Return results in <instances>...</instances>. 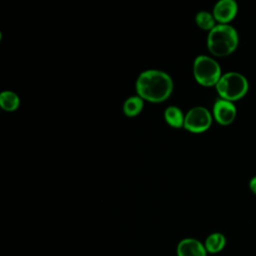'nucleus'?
Instances as JSON below:
<instances>
[{
    "label": "nucleus",
    "instance_id": "obj_9",
    "mask_svg": "<svg viewBox=\"0 0 256 256\" xmlns=\"http://www.w3.org/2000/svg\"><path fill=\"white\" fill-rule=\"evenodd\" d=\"M204 246L208 254L220 253L226 246V237L220 232H213L206 237Z\"/></svg>",
    "mask_w": 256,
    "mask_h": 256
},
{
    "label": "nucleus",
    "instance_id": "obj_7",
    "mask_svg": "<svg viewBox=\"0 0 256 256\" xmlns=\"http://www.w3.org/2000/svg\"><path fill=\"white\" fill-rule=\"evenodd\" d=\"M238 4L234 0H219L213 8L212 14L218 24H229L237 15Z\"/></svg>",
    "mask_w": 256,
    "mask_h": 256
},
{
    "label": "nucleus",
    "instance_id": "obj_10",
    "mask_svg": "<svg viewBox=\"0 0 256 256\" xmlns=\"http://www.w3.org/2000/svg\"><path fill=\"white\" fill-rule=\"evenodd\" d=\"M164 119L171 127L182 128L184 126L185 115L177 106H169L164 111Z\"/></svg>",
    "mask_w": 256,
    "mask_h": 256
},
{
    "label": "nucleus",
    "instance_id": "obj_6",
    "mask_svg": "<svg viewBox=\"0 0 256 256\" xmlns=\"http://www.w3.org/2000/svg\"><path fill=\"white\" fill-rule=\"evenodd\" d=\"M237 115V109L233 102L219 98L215 101L212 109V116L220 125L231 124Z\"/></svg>",
    "mask_w": 256,
    "mask_h": 256
},
{
    "label": "nucleus",
    "instance_id": "obj_8",
    "mask_svg": "<svg viewBox=\"0 0 256 256\" xmlns=\"http://www.w3.org/2000/svg\"><path fill=\"white\" fill-rule=\"evenodd\" d=\"M177 256H207L204 243L196 238H184L180 240L176 247Z\"/></svg>",
    "mask_w": 256,
    "mask_h": 256
},
{
    "label": "nucleus",
    "instance_id": "obj_11",
    "mask_svg": "<svg viewBox=\"0 0 256 256\" xmlns=\"http://www.w3.org/2000/svg\"><path fill=\"white\" fill-rule=\"evenodd\" d=\"M19 105H20V99L15 92L11 90H6L1 92L0 106L3 110L7 112H13L18 109Z\"/></svg>",
    "mask_w": 256,
    "mask_h": 256
},
{
    "label": "nucleus",
    "instance_id": "obj_2",
    "mask_svg": "<svg viewBox=\"0 0 256 256\" xmlns=\"http://www.w3.org/2000/svg\"><path fill=\"white\" fill-rule=\"evenodd\" d=\"M239 35L230 24H217L207 36L209 52L216 57H225L232 54L238 47Z\"/></svg>",
    "mask_w": 256,
    "mask_h": 256
},
{
    "label": "nucleus",
    "instance_id": "obj_1",
    "mask_svg": "<svg viewBox=\"0 0 256 256\" xmlns=\"http://www.w3.org/2000/svg\"><path fill=\"white\" fill-rule=\"evenodd\" d=\"M135 87L137 95L143 100L160 103L170 97L173 91V81L166 72L149 69L139 74Z\"/></svg>",
    "mask_w": 256,
    "mask_h": 256
},
{
    "label": "nucleus",
    "instance_id": "obj_12",
    "mask_svg": "<svg viewBox=\"0 0 256 256\" xmlns=\"http://www.w3.org/2000/svg\"><path fill=\"white\" fill-rule=\"evenodd\" d=\"M144 107V100L136 96H131L127 98L123 104V112L128 117H134L141 113L142 109Z\"/></svg>",
    "mask_w": 256,
    "mask_h": 256
},
{
    "label": "nucleus",
    "instance_id": "obj_5",
    "mask_svg": "<svg viewBox=\"0 0 256 256\" xmlns=\"http://www.w3.org/2000/svg\"><path fill=\"white\" fill-rule=\"evenodd\" d=\"M211 112L203 106H195L185 114L184 128L191 133H202L207 131L212 124Z\"/></svg>",
    "mask_w": 256,
    "mask_h": 256
},
{
    "label": "nucleus",
    "instance_id": "obj_4",
    "mask_svg": "<svg viewBox=\"0 0 256 256\" xmlns=\"http://www.w3.org/2000/svg\"><path fill=\"white\" fill-rule=\"evenodd\" d=\"M193 75L197 83L205 87L216 86L222 76L218 62L207 55H199L193 63Z\"/></svg>",
    "mask_w": 256,
    "mask_h": 256
},
{
    "label": "nucleus",
    "instance_id": "obj_13",
    "mask_svg": "<svg viewBox=\"0 0 256 256\" xmlns=\"http://www.w3.org/2000/svg\"><path fill=\"white\" fill-rule=\"evenodd\" d=\"M195 22L199 28L209 32L217 25L213 14L208 11L198 12L195 16Z\"/></svg>",
    "mask_w": 256,
    "mask_h": 256
},
{
    "label": "nucleus",
    "instance_id": "obj_14",
    "mask_svg": "<svg viewBox=\"0 0 256 256\" xmlns=\"http://www.w3.org/2000/svg\"><path fill=\"white\" fill-rule=\"evenodd\" d=\"M249 189L253 194L256 195V175L253 176L249 181Z\"/></svg>",
    "mask_w": 256,
    "mask_h": 256
},
{
    "label": "nucleus",
    "instance_id": "obj_3",
    "mask_svg": "<svg viewBox=\"0 0 256 256\" xmlns=\"http://www.w3.org/2000/svg\"><path fill=\"white\" fill-rule=\"evenodd\" d=\"M215 87L220 98L234 102L247 94L249 82L242 73L230 71L222 74Z\"/></svg>",
    "mask_w": 256,
    "mask_h": 256
}]
</instances>
